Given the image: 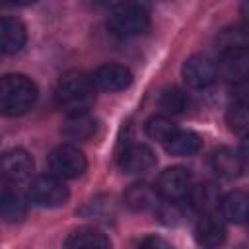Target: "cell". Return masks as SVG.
<instances>
[{"mask_svg": "<svg viewBox=\"0 0 249 249\" xmlns=\"http://www.w3.org/2000/svg\"><path fill=\"white\" fill-rule=\"evenodd\" d=\"M95 101L93 95V78L82 70H70L60 76L56 84V103L68 117L86 115Z\"/></svg>", "mask_w": 249, "mask_h": 249, "instance_id": "obj_1", "label": "cell"}, {"mask_svg": "<svg viewBox=\"0 0 249 249\" xmlns=\"http://www.w3.org/2000/svg\"><path fill=\"white\" fill-rule=\"evenodd\" d=\"M37 99L35 84L23 74H6L0 82V107L6 115H21Z\"/></svg>", "mask_w": 249, "mask_h": 249, "instance_id": "obj_2", "label": "cell"}, {"mask_svg": "<svg viewBox=\"0 0 249 249\" xmlns=\"http://www.w3.org/2000/svg\"><path fill=\"white\" fill-rule=\"evenodd\" d=\"M107 25H109L111 33L117 37H134V35H140L148 29L150 18L142 6L124 4V6H119L111 12Z\"/></svg>", "mask_w": 249, "mask_h": 249, "instance_id": "obj_3", "label": "cell"}, {"mask_svg": "<svg viewBox=\"0 0 249 249\" xmlns=\"http://www.w3.org/2000/svg\"><path fill=\"white\" fill-rule=\"evenodd\" d=\"M27 196L37 206L56 208L68 200L70 193H68V187L62 183V179H58L54 175H41L29 183Z\"/></svg>", "mask_w": 249, "mask_h": 249, "instance_id": "obj_4", "label": "cell"}, {"mask_svg": "<svg viewBox=\"0 0 249 249\" xmlns=\"http://www.w3.org/2000/svg\"><path fill=\"white\" fill-rule=\"evenodd\" d=\"M49 167L53 171L54 177L58 179H74L80 177L86 167V156L82 150H78V146L74 144H60L58 148H54L49 156Z\"/></svg>", "mask_w": 249, "mask_h": 249, "instance_id": "obj_5", "label": "cell"}, {"mask_svg": "<svg viewBox=\"0 0 249 249\" xmlns=\"http://www.w3.org/2000/svg\"><path fill=\"white\" fill-rule=\"evenodd\" d=\"M191 187H193L191 185V173H189V169H185L181 165H173V167L163 169L156 181L158 195L169 202H179L181 198L189 196Z\"/></svg>", "mask_w": 249, "mask_h": 249, "instance_id": "obj_6", "label": "cell"}, {"mask_svg": "<svg viewBox=\"0 0 249 249\" xmlns=\"http://www.w3.org/2000/svg\"><path fill=\"white\" fill-rule=\"evenodd\" d=\"M218 74L231 86L249 80V47L222 51L218 62Z\"/></svg>", "mask_w": 249, "mask_h": 249, "instance_id": "obj_7", "label": "cell"}, {"mask_svg": "<svg viewBox=\"0 0 249 249\" xmlns=\"http://www.w3.org/2000/svg\"><path fill=\"white\" fill-rule=\"evenodd\" d=\"M218 76V66L204 54H193L183 64V78L191 88L202 89L214 84Z\"/></svg>", "mask_w": 249, "mask_h": 249, "instance_id": "obj_8", "label": "cell"}, {"mask_svg": "<svg viewBox=\"0 0 249 249\" xmlns=\"http://www.w3.org/2000/svg\"><path fill=\"white\" fill-rule=\"evenodd\" d=\"M93 84L103 91H121L132 84V72L123 64H103L95 70Z\"/></svg>", "mask_w": 249, "mask_h": 249, "instance_id": "obj_9", "label": "cell"}, {"mask_svg": "<svg viewBox=\"0 0 249 249\" xmlns=\"http://www.w3.org/2000/svg\"><path fill=\"white\" fill-rule=\"evenodd\" d=\"M2 171L4 177L12 183L25 181L33 171V158L23 148H12L2 156Z\"/></svg>", "mask_w": 249, "mask_h": 249, "instance_id": "obj_10", "label": "cell"}, {"mask_svg": "<svg viewBox=\"0 0 249 249\" xmlns=\"http://www.w3.org/2000/svg\"><path fill=\"white\" fill-rule=\"evenodd\" d=\"M196 243L204 249H218L226 241V226L214 214H202L195 228Z\"/></svg>", "mask_w": 249, "mask_h": 249, "instance_id": "obj_11", "label": "cell"}, {"mask_svg": "<svg viewBox=\"0 0 249 249\" xmlns=\"http://www.w3.org/2000/svg\"><path fill=\"white\" fill-rule=\"evenodd\" d=\"M156 163V156L154 152L144 146V144H132L126 146L119 158V165L124 173H144L148 169H152Z\"/></svg>", "mask_w": 249, "mask_h": 249, "instance_id": "obj_12", "label": "cell"}, {"mask_svg": "<svg viewBox=\"0 0 249 249\" xmlns=\"http://www.w3.org/2000/svg\"><path fill=\"white\" fill-rule=\"evenodd\" d=\"M189 202L195 210L202 214H214V210L222 204L220 189L214 183H198L189 191Z\"/></svg>", "mask_w": 249, "mask_h": 249, "instance_id": "obj_13", "label": "cell"}, {"mask_svg": "<svg viewBox=\"0 0 249 249\" xmlns=\"http://www.w3.org/2000/svg\"><path fill=\"white\" fill-rule=\"evenodd\" d=\"M25 45V27L16 18H2L0 21V49L4 54H14Z\"/></svg>", "mask_w": 249, "mask_h": 249, "instance_id": "obj_14", "label": "cell"}, {"mask_svg": "<svg viewBox=\"0 0 249 249\" xmlns=\"http://www.w3.org/2000/svg\"><path fill=\"white\" fill-rule=\"evenodd\" d=\"M222 216L233 224L249 222V193L245 191H231L222 198L220 204Z\"/></svg>", "mask_w": 249, "mask_h": 249, "instance_id": "obj_15", "label": "cell"}, {"mask_svg": "<svg viewBox=\"0 0 249 249\" xmlns=\"http://www.w3.org/2000/svg\"><path fill=\"white\" fill-rule=\"evenodd\" d=\"M64 249H111V243L103 231L95 228H80L66 237Z\"/></svg>", "mask_w": 249, "mask_h": 249, "instance_id": "obj_16", "label": "cell"}, {"mask_svg": "<svg viewBox=\"0 0 249 249\" xmlns=\"http://www.w3.org/2000/svg\"><path fill=\"white\" fill-rule=\"evenodd\" d=\"M210 165L214 169V173L222 179H233L241 173L243 169V160L239 154H235L230 148H218L212 158H210Z\"/></svg>", "mask_w": 249, "mask_h": 249, "instance_id": "obj_17", "label": "cell"}, {"mask_svg": "<svg viewBox=\"0 0 249 249\" xmlns=\"http://www.w3.org/2000/svg\"><path fill=\"white\" fill-rule=\"evenodd\" d=\"M200 136L193 130H181L177 128L175 134L165 142V150L173 156H191L200 150Z\"/></svg>", "mask_w": 249, "mask_h": 249, "instance_id": "obj_18", "label": "cell"}, {"mask_svg": "<svg viewBox=\"0 0 249 249\" xmlns=\"http://www.w3.org/2000/svg\"><path fill=\"white\" fill-rule=\"evenodd\" d=\"M97 130V121L91 119L88 113L86 115H72L66 119L62 132L70 140H89Z\"/></svg>", "mask_w": 249, "mask_h": 249, "instance_id": "obj_19", "label": "cell"}, {"mask_svg": "<svg viewBox=\"0 0 249 249\" xmlns=\"http://www.w3.org/2000/svg\"><path fill=\"white\" fill-rule=\"evenodd\" d=\"M0 210H2V218L6 222H19L25 216V200L23 196L12 187V185H4L2 189V202H0Z\"/></svg>", "mask_w": 249, "mask_h": 249, "instance_id": "obj_20", "label": "cell"}, {"mask_svg": "<svg viewBox=\"0 0 249 249\" xmlns=\"http://www.w3.org/2000/svg\"><path fill=\"white\" fill-rule=\"evenodd\" d=\"M156 200H158V191L146 183H136L128 187V191L124 193V202L132 210H148L156 206Z\"/></svg>", "mask_w": 249, "mask_h": 249, "instance_id": "obj_21", "label": "cell"}, {"mask_svg": "<svg viewBox=\"0 0 249 249\" xmlns=\"http://www.w3.org/2000/svg\"><path fill=\"white\" fill-rule=\"evenodd\" d=\"M226 123L230 130L239 136H249V105L245 103H231L226 113Z\"/></svg>", "mask_w": 249, "mask_h": 249, "instance_id": "obj_22", "label": "cell"}, {"mask_svg": "<svg viewBox=\"0 0 249 249\" xmlns=\"http://www.w3.org/2000/svg\"><path fill=\"white\" fill-rule=\"evenodd\" d=\"M177 126L171 123V119L163 117V115H156V117H150L146 121V134L152 138V140H158V142H167L173 134H175Z\"/></svg>", "mask_w": 249, "mask_h": 249, "instance_id": "obj_23", "label": "cell"}, {"mask_svg": "<svg viewBox=\"0 0 249 249\" xmlns=\"http://www.w3.org/2000/svg\"><path fill=\"white\" fill-rule=\"evenodd\" d=\"M187 103H189V99L179 88H167L160 95V107L165 113H173V115L183 113L187 109Z\"/></svg>", "mask_w": 249, "mask_h": 249, "instance_id": "obj_24", "label": "cell"}, {"mask_svg": "<svg viewBox=\"0 0 249 249\" xmlns=\"http://www.w3.org/2000/svg\"><path fill=\"white\" fill-rule=\"evenodd\" d=\"M220 45H222V51L249 47V35H247V31L241 29V27H231V29H226V31L222 33Z\"/></svg>", "mask_w": 249, "mask_h": 249, "instance_id": "obj_25", "label": "cell"}, {"mask_svg": "<svg viewBox=\"0 0 249 249\" xmlns=\"http://www.w3.org/2000/svg\"><path fill=\"white\" fill-rule=\"evenodd\" d=\"M138 249H173V245L160 235H148L138 243Z\"/></svg>", "mask_w": 249, "mask_h": 249, "instance_id": "obj_26", "label": "cell"}, {"mask_svg": "<svg viewBox=\"0 0 249 249\" xmlns=\"http://www.w3.org/2000/svg\"><path fill=\"white\" fill-rule=\"evenodd\" d=\"M233 103H245L249 105V80L243 82V84H237L233 86Z\"/></svg>", "mask_w": 249, "mask_h": 249, "instance_id": "obj_27", "label": "cell"}, {"mask_svg": "<svg viewBox=\"0 0 249 249\" xmlns=\"http://www.w3.org/2000/svg\"><path fill=\"white\" fill-rule=\"evenodd\" d=\"M239 156H241L243 161L249 163V136H245V138L241 140V144H239Z\"/></svg>", "mask_w": 249, "mask_h": 249, "instance_id": "obj_28", "label": "cell"}, {"mask_svg": "<svg viewBox=\"0 0 249 249\" xmlns=\"http://www.w3.org/2000/svg\"><path fill=\"white\" fill-rule=\"evenodd\" d=\"M241 16H243V19H245V23H249V2H245V4H241Z\"/></svg>", "mask_w": 249, "mask_h": 249, "instance_id": "obj_29", "label": "cell"}]
</instances>
